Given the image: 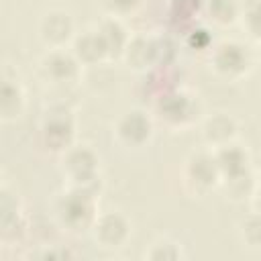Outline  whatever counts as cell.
<instances>
[{
  "mask_svg": "<svg viewBox=\"0 0 261 261\" xmlns=\"http://www.w3.org/2000/svg\"><path fill=\"white\" fill-rule=\"evenodd\" d=\"M98 200H100V192L65 184L51 204L55 224L69 234L90 232L96 216L100 214Z\"/></svg>",
  "mask_w": 261,
  "mask_h": 261,
  "instance_id": "1",
  "label": "cell"
},
{
  "mask_svg": "<svg viewBox=\"0 0 261 261\" xmlns=\"http://www.w3.org/2000/svg\"><path fill=\"white\" fill-rule=\"evenodd\" d=\"M155 122L171 133H184L204 118V104L200 96L188 88L173 86L153 98Z\"/></svg>",
  "mask_w": 261,
  "mask_h": 261,
  "instance_id": "2",
  "label": "cell"
},
{
  "mask_svg": "<svg viewBox=\"0 0 261 261\" xmlns=\"http://www.w3.org/2000/svg\"><path fill=\"white\" fill-rule=\"evenodd\" d=\"M57 167L65 184L88 188L94 192L104 190L102 181V161L98 151L88 143H73L63 153L57 155Z\"/></svg>",
  "mask_w": 261,
  "mask_h": 261,
  "instance_id": "3",
  "label": "cell"
},
{
  "mask_svg": "<svg viewBox=\"0 0 261 261\" xmlns=\"http://www.w3.org/2000/svg\"><path fill=\"white\" fill-rule=\"evenodd\" d=\"M255 67L253 49L239 39L216 41L208 51V69L212 75L226 84H237L251 75Z\"/></svg>",
  "mask_w": 261,
  "mask_h": 261,
  "instance_id": "4",
  "label": "cell"
},
{
  "mask_svg": "<svg viewBox=\"0 0 261 261\" xmlns=\"http://www.w3.org/2000/svg\"><path fill=\"white\" fill-rule=\"evenodd\" d=\"M77 116L65 102H53L43 108L39 120V141L51 153H63L75 143Z\"/></svg>",
  "mask_w": 261,
  "mask_h": 261,
  "instance_id": "5",
  "label": "cell"
},
{
  "mask_svg": "<svg viewBox=\"0 0 261 261\" xmlns=\"http://www.w3.org/2000/svg\"><path fill=\"white\" fill-rule=\"evenodd\" d=\"M84 65L65 49H47L37 61V77L53 92H69L82 82Z\"/></svg>",
  "mask_w": 261,
  "mask_h": 261,
  "instance_id": "6",
  "label": "cell"
},
{
  "mask_svg": "<svg viewBox=\"0 0 261 261\" xmlns=\"http://www.w3.org/2000/svg\"><path fill=\"white\" fill-rule=\"evenodd\" d=\"M155 126L157 122L153 112L141 106H130L114 118L112 139L124 151H141L153 143Z\"/></svg>",
  "mask_w": 261,
  "mask_h": 261,
  "instance_id": "7",
  "label": "cell"
},
{
  "mask_svg": "<svg viewBox=\"0 0 261 261\" xmlns=\"http://www.w3.org/2000/svg\"><path fill=\"white\" fill-rule=\"evenodd\" d=\"M181 188L190 198H206L220 186V171L210 149L188 153L181 163Z\"/></svg>",
  "mask_w": 261,
  "mask_h": 261,
  "instance_id": "8",
  "label": "cell"
},
{
  "mask_svg": "<svg viewBox=\"0 0 261 261\" xmlns=\"http://www.w3.org/2000/svg\"><path fill=\"white\" fill-rule=\"evenodd\" d=\"M102 251H120L133 237V222L120 210L100 212L88 232Z\"/></svg>",
  "mask_w": 261,
  "mask_h": 261,
  "instance_id": "9",
  "label": "cell"
},
{
  "mask_svg": "<svg viewBox=\"0 0 261 261\" xmlns=\"http://www.w3.org/2000/svg\"><path fill=\"white\" fill-rule=\"evenodd\" d=\"M29 232V218L18 196L6 186H0V243L4 247L20 245Z\"/></svg>",
  "mask_w": 261,
  "mask_h": 261,
  "instance_id": "10",
  "label": "cell"
},
{
  "mask_svg": "<svg viewBox=\"0 0 261 261\" xmlns=\"http://www.w3.org/2000/svg\"><path fill=\"white\" fill-rule=\"evenodd\" d=\"M75 33V20L65 8H49L37 20V37L47 49L69 47Z\"/></svg>",
  "mask_w": 261,
  "mask_h": 261,
  "instance_id": "11",
  "label": "cell"
},
{
  "mask_svg": "<svg viewBox=\"0 0 261 261\" xmlns=\"http://www.w3.org/2000/svg\"><path fill=\"white\" fill-rule=\"evenodd\" d=\"M239 133H241V124L230 112L218 110V112L206 114L200 120V137L204 147L210 151L239 141Z\"/></svg>",
  "mask_w": 261,
  "mask_h": 261,
  "instance_id": "12",
  "label": "cell"
},
{
  "mask_svg": "<svg viewBox=\"0 0 261 261\" xmlns=\"http://www.w3.org/2000/svg\"><path fill=\"white\" fill-rule=\"evenodd\" d=\"M94 29L98 31L102 43H104V49H106V57L108 61H122V55H124V49L133 37V33H128L126 24L122 18H116V16H108L104 14L96 24Z\"/></svg>",
  "mask_w": 261,
  "mask_h": 261,
  "instance_id": "13",
  "label": "cell"
},
{
  "mask_svg": "<svg viewBox=\"0 0 261 261\" xmlns=\"http://www.w3.org/2000/svg\"><path fill=\"white\" fill-rule=\"evenodd\" d=\"M27 108V90L16 75H2L0 84V118L2 122H14Z\"/></svg>",
  "mask_w": 261,
  "mask_h": 261,
  "instance_id": "14",
  "label": "cell"
},
{
  "mask_svg": "<svg viewBox=\"0 0 261 261\" xmlns=\"http://www.w3.org/2000/svg\"><path fill=\"white\" fill-rule=\"evenodd\" d=\"M69 51L75 55V59L84 67L100 65V63H106L108 61L104 43H102L98 31L94 27L84 29L82 33H75V37H73V41L69 45Z\"/></svg>",
  "mask_w": 261,
  "mask_h": 261,
  "instance_id": "15",
  "label": "cell"
},
{
  "mask_svg": "<svg viewBox=\"0 0 261 261\" xmlns=\"http://www.w3.org/2000/svg\"><path fill=\"white\" fill-rule=\"evenodd\" d=\"M212 153H214V159H216V165L220 171V179L243 173L247 169H253V157H251L249 149L245 145H241L239 141L218 147Z\"/></svg>",
  "mask_w": 261,
  "mask_h": 261,
  "instance_id": "16",
  "label": "cell"
},
{
  "mask_svg": "<svg viewBox=\"0 0 261 261\" xmlns=\"http://www.w3.org/2000/svg\"><path fill=\"white\" fill-rule=\"evenodd\" d=\"M257 179H259V171H255V167H253V169H247L243 173L222 177L218 190L224 194V198L228 202H234V204L251 202L255 188H257Z\"/></svg>",
  "mask_w": 261,
  "mask_h": 261,
  "instance_id": "17",
  "label": "cell"
},
{
  "mask_svg": "<svg viewBox=\"0 0 261 261\" xmlns=\"http://www.w3.org/2000/svg\"><path fill=\"white\" fill-rule=\"evenodd\" d=\"M239 14H241V0H204L202 16L214 27L226 29L237 24Z\"/></svg>",
  "mask_w": 261,
  "mask_h": 261,
  "instance_id": "18",
  "label": "cell"
},
{
  "mask_svg": "<svg viewBox=\"0 0 261 261\" xmlns=\"http://www.w3.org/2000/svg\"><path fill=\"white\" fill-rule=\"evenodd\" d=\"M143 257L149 259V261H181L188 255H186L184 245L179 241H175L173 237L161 234V237H155L147 245Z\"/></svg>",
  "mask_w": 261,
  "mask_h": 261,
  "instance_id": "19",
  "label": "cell"
},
{
  "mask_svg": "<svg viewBox=\"0 0 261 261\" xmlns=\"http://www.w3.org/2000/svg\"><path fill=\"white\" fill-rule=\"evenodd\" d=\"M204 12V0H169L167 16L173 24H181V29H190L196 24V18ZM181 31V33H184Z\"/></svg>",
  "mask_w": 261,
  "mask_h": 261,
  "instance_id": "20",
  "label": "cell"
},
{
  "mask_svg": "<svg viewBox=\"0 0 261 261\" xmlns=\"http://www.w3.org/2000/svg\"><path fill=\"white\" fill-rule=\"evenodd\" d=\"M239 22L247 37L261 45V0H241Z\"/></svg>",
  "mask_w": 261,
  "mask_h": 261,
  "instance_id": "21",
  "label": "cell"
},
{
  "mask_svg": "<svg viewBox=\"0 0 261 261\" xmlns=\"http://www.w3.org/2000/svg\"><path fill=\"white\" fill-rule=\"evenodd\" d=\"M237 237L247 249H261V214L251 210L237 224Z\"/></svg>",
  "mask_w": 261,
  "mask_h": 261,
  "instance_id": "22",
  "label": "cell"
},
{
  "mask_svg": "<svg viewBox=\"0 0 261 261\" xmlns=\"http://www.w3.org/2000/svg\"><path fill=\"white\" fill-rule=\"evenodd\" d=\"M184 43H186L188 49L208 55V51L214 47V37H212V33H210L208 27H204V24H192L190 29L184 31Z\"/></svg>",
  "mask_w": 261,
  "mask_h": 261,
  "instance_id": "23",
  "label": "cell"
},
{
  "mask_svg": "<svg viewBox=\"0 0 261 261\" xmlns=\"http://www.w3.org/2000/svg\"><path fill=\"white\" fill-rule=\"evenodd\" d=\"M100 6L104 14L124 20L139 12V8L143 6V0H100Z\"/></svg>",
  "mask_w": 261,
  "mask_h": 261,
  "instance_id": "24",
  "label": "cell"
},
{
  "mask_svg": "<svg viewBox=\"0 0 261 261\" xmlns=\"http://www.w3.org/2000/svg\"><path fill=\"white\" fill-rule=\"evenodd\" d=\"M59 245H55V249H45V251H41V257H49V259H53V257H59V259H67V257H73L75 253L73 251H69V249H57Z\"/></svg>",
  "mask_w": 261,
  "mask_h": 261,
  "instance_id": "25",
  "label": "cell"
},
{
  "mask_svg": "<svg viewBox=\"0 0 261 261\" xmlns=\"http://www.w3.org/2000/svg\"><path fill=\"white\" fill-rule=\"evenodd\" d=\"M251 210H255V212H259L261 214V181L257 179V188H255V194H253V198H251Z\"/></svg>",
  "mask_w": 261,
  "mask_h": 261,
  "instance_id": "26",
  "label": "cell"
},
{
  "mask_svg": "<svg viewBox=\"0 0 261 261\" xmlns=\"http://www.w3.org/2000/svg\"><path fill=\"white\" fill-rule=\"evenodd\" d=\"M259 59H261V53H259Z\"/></svg>",
  "mask_w": 261,
  "mask_h": 261,
  "instance_id": "27",
  "label": "cell"
}]
</instances>
